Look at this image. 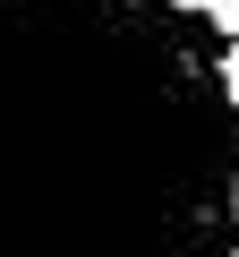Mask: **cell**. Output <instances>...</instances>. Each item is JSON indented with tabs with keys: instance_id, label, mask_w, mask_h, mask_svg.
<instances>
[{
	"instance_id": "cell-4",
	"label": "cell",
	"mask_w": 239,
	"mask_h": 257,
	"mask_svg": "<svg viewBox=\"0 0 239 257\" xmlns=\"http://www.w3.org/2000/svg\"><path fill=\"white\" fill-rule=\"evenodd\" d=\"M162 9H180V18H205V0H162Z\"/></svg>"
},
{
	"instance_id": "cell-3",
	"label": "cell",
	"mask_w": 239,
	"mask_h": 257,
	"mask_svg": "<svg viewBox=\"0 0 239 257\" xmlns=\"http://www.w3.org/2000/svg\"><path fill=\"white\" fill-rule=\"evenodd\" d=\"M205 18H214V35H222V43H239V0H205Z\"/></svg>"
},
{
	"instance_id": "cell-1",
	"label": "cell",
	"mask_w": 239,
	"mask_h": 257,
	"mask_svg": "<svg viewBox=\"0 0 239 257\" xmlns=\"http://www.w3.org/2000/svg\"><path fill=\"white\" fill-rule=\"evenodd\" d=\"M239 111L162 0H0V257H214Z\"/></svg>"
},
{
	"instance_id": "cell-2",
	"label": "cell",
	"mask_w": 239,
	"mask_h": 257,
	"mask_svg": "<svg viewBox=\"0 0 239 257\" xmlns=\"http://www.w3.org/2000/svg\"><path fill=\"white\" fill-rule=\"evenodd\" d=\"M214 86H222V103L239 111V43H222V60H214Z\"/></svg>"
},
{
	"instance_id": "cell-5",
	"label": "cell",
	"mask_w": 239,
	"mask_h": 257,
	"mask_svg": "<svg viewBox=\"0 0 239 257\" xmlns=\"http://www.w3.org/2000/svg\"><path fill=\"white\" fill-rule=\"evenodd\" d=\"M230 214H239V172H230Z\"/></svg>"
}]
</instances>
